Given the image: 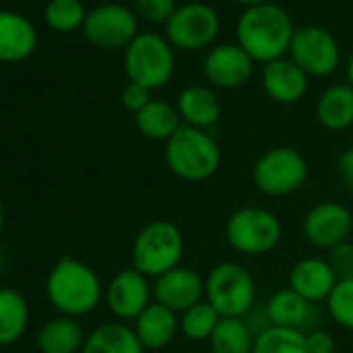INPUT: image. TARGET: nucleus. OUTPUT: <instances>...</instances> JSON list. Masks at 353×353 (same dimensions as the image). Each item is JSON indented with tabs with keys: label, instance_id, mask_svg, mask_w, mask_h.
<instances>
[{
	"label": "nucleus",
	"instance_id": "20",
	"mask_svg": "<svg viewBox=\"0 0 353 353\" xmlns=\"http://www.w3.org/2000/svg\"><path fill=\"white\" fill-rule=\"evenodd\" d=\"M131 326L145 351H158L164 349L179 332V314L158 301H152Z\"/></svg>",
	"mask_w": 353,
	"mask_h": 353
},
{
	"label": "nucleus",
	"instance_id": "10",
	"mask_svg": "<svg viewBox=\"0 0 353 353\" xmlns=\"http://www.w3.org/2000/svg\"><path fill=\"white\" fill-rule=\"evenodd\" d=\"M81 32L92 46L102 50H125L139 34L135 13L117 3H106L88 11Z\"/></svg>",
	"mask_w": 353,
	"mask_h": 353
},
{
	"label": "nucleus",
	"instance_id": "37",
	"mask_svg": "<svg viewBox=\"0 0 353 353\" xmlns=\"http://www.w3.org/2000/svg\"><path fill=\"white\" fill-rule=\"evenodd\" d=\"M347 83L353 88V54H351V59L347 61Z\"/></svg>",
	"mask_w": 353,
	"mask_h": 353
},
{
	"label": "nucleus",
	"instance_id": "12",
	"mask_svg": "<svg viewBox=\"0 0 353 353\" xmlns=\"http://www.w3.org/2000/svg\"><path fill=\"white\" fill-rule=\"evenodd\" d=\"M301 233L312 248L330 252L332 248L349 241L353 233V214L341 202H318L305 212Z\"/></svg>",
	"mask_w": 353,
	"mask_h": 353
},
{
	"label": "nucleus",
	"instance_id": "38",
	"mask_svg": "<svg viewBox=\"0 0 353 353\" xmlns=\"http://www.w3.org/2000/svg\"><path fill=\"white\" fill-rule=\"evenodd\" d=\"M235 3H239L243 7H256V5H262V3H270V0H235Z\"/></svg>",
	"mask_w": 353,
	"mask_h": 353
},
{
	"label": "nucleus",
	"instance_id": "15",
	"mask_svg": "<svg viewBox=\"0 0 353 353\" xmlns=\"http://www.w3.org/2000/svg\"><path fill=\"white\" fill-rule=\"evenodd\" d=\"M254 59L239 44H216L204 59V75L219 90H235L250 81Z\"/></svg>",
	"mask_w": 353,
	"mask_h": 353
},
{
	"label": "nucleus",
	"instance_id": "22",
	"mask_svg": "<svg viewBox=\"0 0 353 353\" xmlns=\"http://www.w3.org/2000/svg\"><path fill=\"white\" fill-rule=\"evenodd\" d=\"M83 326L69 316L48 320L36 334V347L40 353H81L85 343Z\"/></svg>",
	"mask_w": 353,
	"mask_h": 353
},
{
	"label": "nucleus",
	"instance_id": "28",
	"mask_svg": "<svg viewBox=\"0 0 353 353\" xmlns=\"http://www.w3.org/2000/svg\"><path fill=\"white\" fill-rule=\"evenodd\" d=\"M252 353H307L305 332L283 326H266L256 332Z\"/></svg>",
	"mask_w": 353,
	"mask_h": 353
},
{
	"label": "nucleus",
	"instance_id": "29",
	"mask_svg": "<svg viewBox=\"0 0 353 353\" xmlns=\"http://www.w3.org/2000/svg\"><path fill=\"white\" fill-rule=\"evenodd\" d=\"M219 322H221V314L204 299L192 305L190 310H185L183 314H179V332L190 341L208 343Z\"/></svg>",
	"mask_w": 353,
	"mask_h": 353
},
{
	"label": "nucleus",
	"instance_id": "24",
	"mask_svg": "<svg viewBox=\"0 0 353 353\" xmlns=\"http://www.w3.org/2000/svg\"><path fill=\"white\" fill-rule=\"evenodd\" d=\"M316 117L328 131H345L353 127V88L349 83L326 88L316 102Z\"/></svg>",
	"mask_w": 353,
	"mask_h": 353
},
{
	"label": "nucleus",
	"instance_id": "36",
	"mask_svg": "<svg viewBox=\"0 0 353 353\" xmlns=\"http://www.w3.org/2000/svg\"><path fill=\"white\" fill-rule=\"evenodd\" d=\"M336 176L345 192L353 194V148H345L336 158Z\"/></svg>",
	"mask_w": 353,
	"mask_h": 353
},
{
	"label": "nucleus",
	"instance_id": "30",
	"mask_svg": "<svg viewBox=\"0 0 353 353\" xmlns=\"http://www.w3.org/2000/svg\"><path fill=\"white\" fill-rule=\"evenodd\" d=\"M85 17L88 11L81 0H50L44 11L46 23L61 34H69L77 28H83Z\"/></svg>",
	"mask_w": 353,
	"mask_h": 353
},
{
	"label": "nucleus",
	"instance_id": "3",
	"mask_svg": "<svg viewBox=\"0 0 353 353\" xmlns=\"http://www.w3.org/2000/svg\"><path fill=\"white\" fill-rule=\"evenodd\" d=\"M164 162L181 181L202 183L219 172L223 152L210 131L183 125L164 143Z\"/></svg>",
	"mask_w": 353,
	"mask_h": 353
},
{
	"label": "nucleus",
	"instance_id": "26",
	"mask_svg": "<svg viewBox=\"0 0 353 353\" xmlns=\"http://www.w3.org/2000/svg\"><path fill=\"white\" fill-rule=\"evenodd\" d=\"M30 326V303L11 287H0V347L17 343Z\"/></svg>",
	"mask_w": 353,
	"mask_h": 353
},
{
	"label": "nucleus",
	"instance_id": "34",
	"mask_svg": "<svg viewBox=\"0 0 353 353\" xmlns=\"http://www.w3.org/2000/svg\"><path fill=\"white\" fill-rule=\"evenodd\" d=\"M150 102H152V92H150L148 88L139 85V83L129 81V83L123 88V92H121V104H123L129 112H133V114H137V112H139L141 108H145Z\"/></svg>",
	"mask_w": 353,
	"mask_h": 353
},
{
	"label": "nucleus",
	"instance_id": "5",
	"mask_svg": "<svg viewBox=\"0 0 353 353\" xmlns=\"http://www.w3.org/2000/svg\"><path fill=\"white\" fill-rule=\"evenodd\" d=\"M206 279V301L221 318H245L256 303V279L239 262L225 260L214 264Z\"/></svg>",
	"mask_w": 353,
	"mask_h": 353
},
{
	"label": "nucleus",
	"instance_id": "39",
	"mask_svg": "<svg viewBox=\"0 0 353 353\" xmlns=\"http://www.w3.org/2000/svg\"><path fill=\"white\" fill-rule=\"evenodd\" d=\"M3 229H5V206L0 202V233H3Z\"/></svg>",
	"mask_w": 353,
	"mask_h": 353
},
{
	"label": "nucleus",
	"instance_id": "17",
	"mask_svg": "<svg viewBox=\"0 0 353 353\" xmlns=\"http://www.w3.org/2000/svg\"><path fill=\"white\" fill-rule=\"evenodd\" d=\"M262 90L264 94L279 104L299 102L310 85V77L301 71L291 59L283 57L262 67Z\"/></svg>",
	"mask_w": 353,
	"mask_h": 353
},
{
	"label": "nucleus",
	"instance_id": "11",
	"mask_svg": "<svg viewBox=\"0 0 353 353\" xmlns=\"http://www.w3.org/2000/svg\"><path fill=\"white\" fill-rule=\"evenodd\" d=\"M289 59L305 71L307 77H328L339 67L341 50L326 28L303 26L293 34Z\"/></svg>",
	"mask_w": 353,
	"mask_h": 353
},
{
	"label": "nucleus",
	"instance_id": "2",
	"mask_svg": "<svg viewBox=\"0 0 353 353\" xmlns=\"http://www.w3.org/2000/svg\"><path fill=\"white\" fill-rule=\"evenodd\" d=\"M46 297L61 316L79 318L92 314L100 305L104 285L90 264L63 256L46 276Z\"/></svg>",
	"mask_w": 353,
	"mask_h": 353
},
{
	"label": "nucleus",
	"instance_id": "1",
	"mask_svg": "<svg viewBox=\"0 0 353 353\" xmlns=\"http://www.w3.org/2000/svg\"><path fill=\"white\" fill-rule=\"evenodd\" d=\"M293 34L291 15L274 3L248 7L237 21V44L262 65L289 54Z\"/></svg>",
	"mask_w": 353,
	"mask_h": 353
},
{
	"label": "nucleus",
	"instance_id": "19",
	"mask_svg": "<svg viewBox=\"0 0 353 353\" xmlns=\"http://www.w3.org/2000/svg\"><path fill=\"white\" fill-rule=\"evenodd\" d=\"M38 34L34 23L15 13L0 11V63H21L36 50Z\"/></svg>",
	"mask_w": 353,
	"mask_h": 353
},
{
	"label": "nucleus",
	"instance_id": "9",
	"mask_svg": "<svg viewBox=\"0 0 353 353\" xmlns=\"http://www.w3.org/2000/svg\"><path fill=\"white\" fill-rule=\"evenodd\" d=\"M221 32V17L214 7L206 3H188L176 7L172 17L164 23V38L172 48L196 52L214 44Z\"/></svg>",
	"mask_w": 353,
	"mask_h": 353
},
{
	"label": "nucleus",
	"instance_id": "16",
	"mask_svg": "<svg viewBox=\"0 0 353 353\" xmlns=\"http://www.w3.org/2000/svg\"><path fill=\"white\" fill-rule=\"evenodd\" d=\"M287 287L293 289L295 293H299L305 301L320 303L328 299V295L332 293L334 285L339 283V279L334 276L330 264L326 258H318V256H307L297 260L287 276Z\"/></svg>",
	"mask_w": 353,
	"mask_h": 353
},
{
	"label": "nucleus",
	"instance_id": "21",
	"mask_svg": "<svg viewBox=\"0 0 353 353\" xmlns=\"http://www.w3.org/2000/svg\"><path fill=\"white\" fill-rule=\"evenodd\" d=\"M81 353H148L133 326L121 320L104 322L88 332Z\"/></svg>",
	"mask_w": 353,
	"mask_h": 353
},
{
	"label": "nucleus",
	"instance_id": "40",
	"mask_svg": "<svg viewBox=\"0 0 353 353\" xmlns=\"http://www.w3.org/2000/svg\"><path fill=\"white\" fill-rule=\"evenodd\" d=\"M5 262H7V258H5V252L0 250V272H3V268H5Z\"/></svg>",
	"mask_w": 353,
	"mask_h": 353
},
{
	"label": "nucleus",
	"instance_id": "6",
	"mask_svg": "<svg viewBox=\"0 0 353 353\" xmlns=\"http://www.w3.org/2000/svg\"><path fill=\"white\" fill-rule=\"evenodd\" d=\"M310 174L307 160L291 145H276L262 152L252 166L256 190L268 198H283L299 192Z\"/></svg>",
	"mask_w": 353,
	"mask_h": 353
},
{
	"label": "nucleus",
	"instance_id": "18",
	"mask_svg": "<svg viewBox=\"0 0 353 353\" xmlns=\"http://www.w3.org/2000/svg\"><path fill=\"white\" fill-rule=\"evenodd\" d=\"M176 110L181 114L183 125L210 131L223 114V104L212 88L194 83L188 85L176 96Z\"/></svg>",
	"mask_w": 353,
	"mask_h": 353
},
{
	"label": "nucleus",
	"instance_id": "25",
	"mask_svg": "<svg viewBox=\"0 0 353 353\" xmlns=\"http://www.w3.org/2000/svg\"><path fill=\"white\" fill-rule=\"evenodd\" d=\"M135 127L145 139L166 143L183 127V121L174 104L152 98V102L135 114Z\"/></svg>",
	"mask_w": 353,
	"mask_h": 353
},
{
	"label": "nucleus",
	"instance_id": "14",
	"mask_svg": "<svg viewBox=\"0 0 353 353\" xmlns=\"http://www.w3.org/2000/svg\"><path fill=\"white\" fill-rule=\"evenodd\" d=\"M154 301L183 314L192 305L206 299V279L190 266H176L152 281Z\"/></svg>",
	"mask_w": 353,
	"mask_h": 353
},
{
	"label": "nucleus",
	"instance_id": "27",
	"mask_svg": "<svg viewBox=\"0 0 353 353\" xmlns=\"http://www.w3.org/2000/svg\"><path fill=\"white\" fill-rule=\"evenodd\" d=\"M256 332L245 318H221L208 347L210 353H252Z\"/></svg>",
	"mask_w": 353,
	"mask_h": 353
},
{
	"label": "nucleus",
	"instance_id": "4",
	"mask_svg": "<svg viewBox=\"0 0 353 353\" xmlns=\"http://www.w3.org/2000/svg\"><path fill=\"white\" fill-rule=\"evenodd\" d=\"M183 254L185 237L181 229L166 219H156L137 231L131 245V266L154 281L181 266Z\"/></svg>",
	"mask_w": 353,
	"mask_h": 353
},
{
	"label": "nucleus",
	"instance_id": "32",
	"mask_svg": "<svg viewBox=\"0 0 353 353\" xmlns=\"http://www.w3.org/2000/svg\"><path fill=\"white\" fill-rule=\"evenodd\" d=\"M135 11L148 23H166L176 11L174 0H135Z\"/></svg>",
	"mask_w": 353,
	"mask_h": 353
},
{
	"label": "nucleus",
	"instance_id": "31",
	"mask_svg": "<svg viewBox=\"0 0 353 353\" xmlns=\"http://www.w3.org/2000/svg\"><path fill=\"white\" fill-rule=\"evenodd\" d=\"M326 310L334 324L353 330V279L339 281L326 299Z\"/></svg>",
	"mask_w": 353,
	"mask_h": 353
},
{
	"label": "nucleus",
	"instance_id": "33",
	"mask_svg": "<svg viewBox=\"0 0 353 353\" xmlns=\"http://www.w3.org/2000/svg\"><path fill=\"white\" fill-rule=\"evenodd\" d=\"M326 260L339 281L353 279V241H345L326 252Z\"/></svg>",
	"mask_w": 353,
	"mask_h": 353
},
{
	"label": "nucleus",
	"instance_id": "13",
	"mask_svg": "<svg viewBox=\"0 0 353 353\" xmlns=\"http://www.w3.org/2000/svg\"><path fill=\"white\" fill-rule=\"evenodd\" d=\"M104 301L121 322H133L152 301V283L133 266L119 270L104 287Z\"/></svg>",
	"mask_w": 353,
	"mask_h": 353
},
{
	"label": "nucleus",
	"instance_id": "7",
	"mask_svg": "<svg viewBox=\"0 0 353 353\" xmlns=\"http://www.w3.org/2000/svg\"><path fill=\"white\" fill-rule=\"evenodd\" d=\"M225 237L231 250L243 256L270 254L283 239L281 219L262 206H243L229 214Z\"/></svg>",
	"mask_w": 353,
	"mask_h": 353
},
{
	"label": "nucleus",
	"instance_id": "8",
	"mask_svg": "<svg viewBox=\"0 0 353 353\" xmlns=\"http://www.w3.org/2000/svg\"><path fill=\"white\" fill-rule=\"evenodd\" d=\"M129 81L148 88L150 92L164 88L174 73V48L164 36L143 32L125 48L123 57Z\"/></svg>",
	"mask_w": 353,
	"mask_h": 353
},
{
	"label": "nucleus",
	"instance_id": "23",
	"mask_svg": "<svg viewBox=\"0 0 353 353\" xmlns=\"http://www.w3.org/2000/svg\"><path fill=\"white\" fill-rule=\"evenodd\" d=\"M312 307L314 305L310 301H305L299 293H295L289 287L274 291L264 305L270 326H283L295 330H303L310 324Z\"/></svg>",
	"mask_w": 353,
	"mask_h": 353
},
{
	"label": "nucleus",
	"instance_id": "35",
	"mask_svg": "<svg viewBox=\"0 0 353 353\" xmlns=\"http://www.w3.org/2000/svg\"><path fill=\"white\" fill-rule=\"evenodd\" d=\"M305 347H307V353H334L336 341L330 330L312 328L305 332Z\"/></svg>",
	"mask_w": 353,
	"mask_h": 353
}]
</instances>
